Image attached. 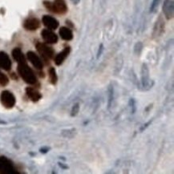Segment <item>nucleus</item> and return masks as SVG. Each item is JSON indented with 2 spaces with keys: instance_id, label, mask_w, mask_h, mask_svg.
<instances>
[{
  "instance_id": "nucleus-1",
  "label": "nucleus",
  "mask_w": 174,
  "mask_h": 174,
  "mask_svg": "<svg viewBox=\"0 0 174 174\" xmlns=\"http://www.w3.org/2000/svg\"><path fill=\"white\" fill-rule=\"evenodd\" d=\"M18 72L26 83L29 84H35L37 83V78L32 69L28 66L27 62L18 63Z\"/></svg>"
},
{
  "instance_id": "nucleus-2",
  "label": "nucleus",
  "mask_w": 174,
  "mask_h": 174,
  "mask_svg": "<svg viewBox=\"0 0 174 174\" xmlns=\"http://www.w3.org/2000/svg\"><path fill=\"white\" fill-rule=\"evenodd\" d=\"M45 7L53 13L64 15L67 13V6L64 0H55L53 2L45 1L43 2Z\"/></svg>"
},
{
  "instance_id": "nucleus-3",
  "label": "nucleus",
  "mask_w": 174,
  "mask_h": 174,
  "mask_svg": "<svg viewBox=\"0 0 174 174\" xmlns=\"http://www.w3.org/2000/svg\"><path fill=\"white\" fill-rule=\"evenodd\" d=\"M0 101L6 108H12L15 105L16 99L11 92L3 91L0 96Z\"/></svg>"
},
{
  "instance_id": "nucleus-4",
  "label": "nucleus",
  "mask_w": 174,
  "mask_h": 174,
  "mask_svg": "<svg viewBox=\"0 0 174 174\" xmlns=\"http://www.w3.org/2000/svg\"><path fill=\"white\" fill-rule=\"evenodd\" d=\"M36 49L45 60H50L53 58L54 53H55L53 48L48 45H47L46 43H38L36 44Z\"/></svg>"
},
{
  "instance_id": "nucleus-5",
  "label": "nucleus",
  "mask_w": 174,
  "mask_h": 174,
  "mask_svg": "<svg viewBox=\"0 0 174 174\" xmlns=\"http://www.w3.org/2000/svg\"><path fill=\"white\" fill-rule=\"evenodd\" d=\"M0 173L2 174H14L17 173L13 164L7 158L2 157H0Z\"/></svg>"
},
{
  "instance_id": "nucleus-6",
  "label": "nucleus",
  "mask_w": 174,
  "mask_h": 174,
  "mask_svg": "<svg viewBox=\"0 0 174 174\" xmlns=\"http://www.w3.org/2000/svg\"><path fill=\"white\" fill-rule=\"evenodd\" d=\"M41 35L43 40L47 43L49 44H55L58 42V36L56 33L52 32V30L50 29H43L41 32Z\"/></svg>"
},
{
  "instance_id": "nucleus-7",
  "label": "nucleus",
  "mask_w": 174,
  "mask_h": 174,
  "mask_svg": "<svg viewBox=\"0 0 174 174\" xmlns=\"http://www.w3.org/2000/svg\"><path fill=\"white\" fill-rule=\"evenodd\" d=\"M163 13L167 19H172L174 15V4L172 0H165L163 4Z\"/></svg>"
},
{
  "instance_id": "nucleus-8",
  "label": "nucleus",
  "mask_w": 174,
  "mask_h": 174,
  "mask_svg": "<svg viewBox=\"0 0 174 174\" xmlns=\"http://www.w3.org/2000/svg\"><path fill=\"white\" fill-rule=\"evenodd\" d=\"M27 57L28 60H29L34 67L38 70H42L43 67V64L40 58L35 53V52L30 51L27 54Z\"/></svg>"
},
{
  "instance_id": "nucleus-9",
  "label": "nucleus",
  "mask_w": 174,
  "mask_h": 174,
  "mask_svg": "<svg viewBox=\"0 0 174 174\" xmlns=\"http://www.w3.org/2000/svg\"><path fill=\"white\" fill-rule=\"evenodd\" d=\"M42 22H43V25L46 27H47V29L56 30L59 27V22L57 21V19H55L54 17L50 16V15H43Z\"/></svg>"
},
{
  "instance_id": "nucleus-10",
  "label": "nucleus",
  "mask_w": 174,
  "mask_h": 174,
  "mask_svg": "<svg viewBox=\"0 0 174 174\" xmlns=\"http://www.w3.org/2000/svg\"><path fill=\"white\" fill-rule=\"evenodd\" d=\"M40 27V22L36 18H28L23 22V27L27 31H35Z\"/></svg>"
},
{
  "instance_id": "nucleus-11",
  "label": "nucleus",
  "mask_w": 174,
  "mask_h": 174,
  "mask_svg": "<svg viewBox=\"0 0 174 174\" xmlns=\"http://www.w3.org/2000/svg\"><path fill=\"white\" fill-rule=\"evenodd\" d=\"M11 65V60L7 54L4 52H0V67L5 71H10Z\"/></svg>"
},
{
  "instance_id": "nucleus-12",
  "label": "nucleus",
  "mask_w": 174,
  "mask_h": 174,
  "mask_svg": "<svg viewBox=\"0 0 174 174\" xmlns=\"http://www.w3.org/2000/svg\"><path fill=\"white\" fill-rule=\"evenodd\" d=\"M165 32V22H164L162 17L160 16L157 21L156 22L155 26H154L153 33H152V36L153 38L159 37Z\"/></svg>"
},
{
  "instance_id": "nucleus-13",
  "label": "nucleus",
  "mask_w": 174,
  "mask_h": 174,
  "mask_svg": "<svg viewBox=\"0 0 174 174\" xmlns=\"http://www.w3.org/2000/svg\"><path fill=\"white\" fill-rule=\"evenodd\" d=\"M71 52V47H66L61 52H59L58 55L55 57L54 60H55V63L57 66H60L62 63L64 62V60L67 59V56H69V54Z\"/></svg>"
},
{
  "instance_id": "nucleus-14",
  "label": "nucleus",
  "mask_w": 174,
  "mask_h": 174,
  "mask_svg": "<svg viewBox=\"0 0 174 174\" xmlns=\"http://www.w3.org/2000/svg\"><path fill=\"white\" fill-rule=\"evenodd\" d=\"M26 94L28 97V98L33 102L39 101L41 99V97H42V95L40 94L39 91L31 87H28L26 88Z\"/></svg>"
},
{
  "instance_id": "nucleus-15",
  "label": "nucleus",
  "mask_w": 174,
  "mask_h": 174,
  "mask_svg": "<svg viewBox=\"0 0 174 174\" xmlns=\"http://www.w3.org/2000/svg\"><path fill=\"white\" fill-rule=\"evenodd\" d=\"M59 35L65 41H70L73 39V33L72 30L67 27H62L59 29Z\"/></svg>"
},
{
  "instance_id": "nucleus-16",
  "label": "nucleus",
  "mask_w": 174,
  "mask_h": 174,
  "mask_svg": "<svg viewBox=\"0 0 174 174\" xmlns=\"http://www.w3.org/2000/svg\"><path fill=\"white\" fill-rule=\"evenodd\" d=\"M12 56H13L14 59H15V61H16L18 63H24V62H26V58H25V56L22 52L21 49L19 48V47H16V48H15L13 51H12Z\"/></svg>"
},
{
  "instance_id": "nucleus-17",
  "label": "nucleus",
  "mask_w": 174,
  "mask_h": 174,
  "mask_svg": "<svg viewBox=\"0 0 174 174\" xmlns=\"http://www.w3.org/2000/svg\"><path fill=\"white\" fill-rule=\"evenodd\" d=\"M48 74H49V79H50V82L52 84H56L58 81V76L56 74V69L54 67H51L48 71Z\"/></svg>"
},
{
  "instance_id": "nucleus-18",
  "label": "nucleus",
  "mask_w": 174,
  "mask_h": 174,
  "mask_svg": "<svg viewBox=\"0 0 174 174\" xmlns=\"http://www.w3.org/2000/svg\"><path fill=\"white\" fill-rule=\"evenodd\" d=\"M8 83H9V80L7 76L0 72V84L2 86H6L7 85Z\"/></svg>"
},
{
  "instance_id": "nucleus-19",
  "label": "nucleus",
  "mask_w": 174,
  "mask_h": 174,
  "mask_svg": "<svg viewBox=\"0 0 174 174\" xmlns=\"http://www.w3.org/2000/svg\"><path fill=\"white\" fill-rule=\"evenodd\" d=\"M160 2H161V0H152L151 6H150V11L151 12H154L155 11V10L157 8Z\"/></svg>"
},
{
  "instance_id": "nucleus-20",
  "label": "nucleus",
  "mask_w": 174,
  "mask_h": 174,
  "mask_svg": "<svg viewBox=\"0 0 174 174\" xmlns=\"http://www.w3.org/2000/svg\"><path fill=\"white\" fill-rule=\"evenodd\" d=\"M79 110H80L79 104H75L72 107V117H75V116L77 115V113L79 112Z\"/></svg>"
},
{
  "instance_id": "nucleus-21",
  "label": "nucleus",
  "mask_w": 174,
  "mask_h": 174,
  "mask_svg": "<svg viewBox=\"0 0 174 174\" xmlns=\"http://www.w3.org/2000/svg\"><path fill=\"white\" fill-rule=\"evenodd\" d=\"M108 92H109V97H108V107H110L113 99V87H110L109 89H108Z\"/></svg>"
},
{
  "instance_id": "nucleus-22",
  "label": "nucleus",
  "mask_w": 174,
  "mask_h": 174,
  "mask_svg": "<svg viewBox=\"0 0 174 174\" xmlns=\"http://www.w3.org/2000/svg\"><path fill=\"white\" fill-rule=\"evenodd\" d=\"M103 50H104V46H103V44H100V47H99L98 52H97V58H99L100 56H101V54H102V52H103Z\"/></svg>"
},
{
  "instance_id": "nucleus-23",
  "label": "nucleus",
  "mask_w": 174,
  "mask_h": 174,
  "mask_svg": "<svg viewBox=\"0 0 174 174\" xmlns=\"http://www.w3.org/2000/svg\"><path fill=\"white\" fill-rule=\"evenodd\" d=\"M72 2H74V3H76V4H77L78 2H80V0H72Z\"/></svg>"
}]
</instances>
